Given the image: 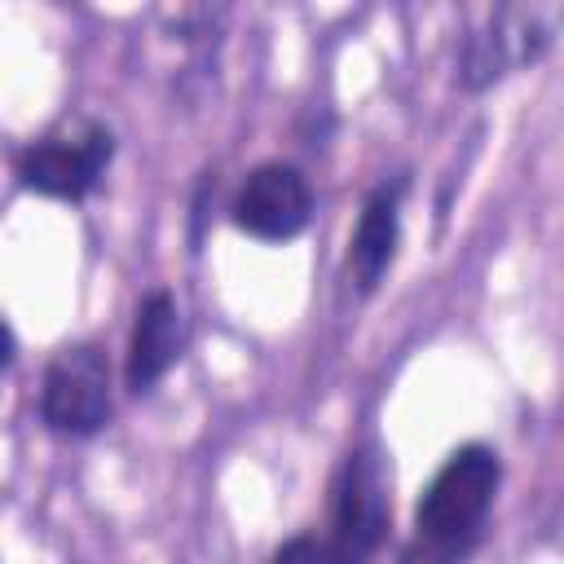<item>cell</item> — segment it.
I'll return each instance as SVG.
<instances>
[{"instance_id": "6da1fadb", "label": "cell", "mask_w": 564, "mask_h": 564, "mask_svg": "<svg viewBox=\"0 0 564 564\" xmlns=\"http://www.w3.org/2000/svg\"><path fill=\"white\" fill-rule=\"evenodd\" d=\"M498 476H502V467H498V454L489 445L454 449L445 458V467L432 476L427 494L419 498V511H414L419 538L476 546L485 511H489L494 489H498Z\"/></svg>"}, {"instance_id": "7a4b0ae2", "label": "cell", "mask_w": 564, "mask_h": 564, "mask_svg": "<svg viewBox=\"0 0 564 564\" xmlns=\"http://www.w3.org/2000/svg\"><path fill=\"white\" fill-rule=\"evenodd\" d=\"M110 132L97 119H70L44 141H35L18 159V176L26 189L48 194V198H84L101 167L110 163Z\"/></svg>"}, {"instance_id": "3957f363", "label": "cell", "mask_w": 564, "mask_h": 564, "mask_svg": "<svg viewBox=\"0 0 564 564\" xmlns=\"http://www.w3.org/2000/svg\"><path fill=\"white\" fill-rule=\"evenodd\" d=\"M40 414L48 427L70 436H88L110 419V370L93 344L62 348L48 361L40 388Z\"/></svg>"}, {"instance_id": "277c9868", "label": "cell", "mask_w": 564, "mask_h": 564, "mask_svg": "<svg viewBox=\"0 0 564 564\" xmlns=\"http://www.w3.org/2000/svg\"><path fill=\"white\" fill-rule=\"evenodd\" d=\"M383 476L370 454H348L335 476V533H330V564H366L383 538Z\"/></svg>"}, {"instance_id": "5b68a950", "label": "cell", "mask_w": 564, "mask_h": 564, "mask_svg": "<svg viewBox=\"0 0 564 564\" xmlns=\"http://www.w3.org/2000/svg\"><path fill=\"white\" fill-rule=\"evenodd\" d=\"M308 216H313V189L291 163H260L234 198L238 229L264 242L295 238L308 225Z\"/></svg>"}, {"instance_id": "8992f818", "label": "cell", "mask_w": 564, "mask_h": 564, "mask_svg": "<svg viewBox=\"0 0 564 564\" xmlns=\"http://www.w3.org/2000/svg\"><path fill=\"white\" fill-rule=\"evenodd\" d=\"M176 357H181V308L167 291H150L137 308V326L128 344V366H123L128 388L132 392L154 388Z\"/></svg>"}, {"instance_id": "52a82bcc", "label": "cell", "mask_w": 564, "mask_h": 564, "mask_svg": "<svg viewBox=\"0 0 564 564\" xmlns=\"http://www.w3.org/2000/svg\"><path fill=\"white\" fill-rule=\"evenodd\" d=\"M397 238H401L397 189H375L361 207V220H357V234H352V247H348V264H352L361 291H375V282L392 264Z\"/></svg>"}, {"instance_id": "ba28073f", "label": "cell", "mask_w": 564, "mask_h": 564, "mask_svg": "<svg viewBox=\"0 0 564 564\" xmlns=\"http://www.w3.org/2000/svg\"><path fill=\"white\" fill-rule=\"evenodd\" d=\"M516 13H520V9H498L485 31L467 35V48H463V84H467V88H485V84H494V79L507 75V66H511Z\"/></svg>"}, {"instance_id": "9c48e42d", "label": "cell", "mask_w": 564, "mask_h": 564, "mask_svg": "<svg viewBox=\"0 0 564 564\" xmlns=\"http://www.w3.org/2000/svg\"><path fill=\"white\" fill-rule=\"evenodd\" d=\"M471 546H458V542H436V538H419L401 551V564H463Z\"/></svg>"}, {"instance_id": "30bf717a", "label": "cell", "mask_w": 564, "mask_h": 564, "mask_svg": "<svg viewBox=\"0 0 564 564\" xmlns=\"http://www.w3.org/2000/svg\"><path fill=\"white\" fill-rule=\"evenodd\" d=\"M273 564H330V560H326V546H317L313 538H291L273 555Z\"/></svg>"}, {"instance_id": "8fae6325", "label": "cell", "mask_w": 564, "mask_h": 564, "mask_svg": "<svg viewBox=\"0 0 564 564\" xmlns=\"http://www.w3.org/2000/svg\"><path fill=\"white\" fill-rule=\"evenodd\" d=\"M9 361H13V330L0 322V370H4Z\"/></svg>"}]
</instances>
